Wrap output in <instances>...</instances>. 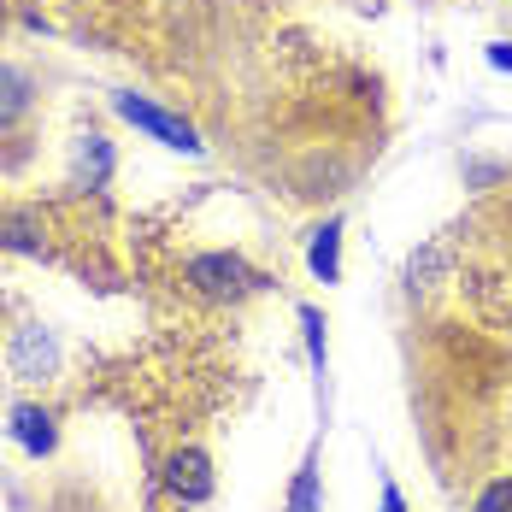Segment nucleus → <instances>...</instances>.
<instances>
[{
    "label": "nucleus",
    "instance_id": "f257e3e1",
    "mask_svg": "<svg viewBox=\"0 0 512 512\" xmlns=\"http://www.w3.org/2000/svg\"><path fill=\"white\" fill-rule=\"evenodd\" d=\"M189 283H195L201 295H218V301H236V295L265 289V277H259L242 254H195L189 259Z\"/></svg>",
    "mask_w": 512,
    "mask_h": 512
},
{
    "label": "nucleus",
    "instance_id": "f03ea898",
    "mask_svg": "<svg viewBox=\"0 0 512 512\" xmlns=\"http://www.w3.org/2000/svg\"><path fill=\"white\" fill-rule=\"evenodd\" d=\"M112 112H118V118H130L136 130H148L154 142L177 148V154H201V148H206L201 136H195V124H183L177 112H165V106L142 101V95H112Z\"/></svg>",
    "mask_w": 512,
    "mask_h": 512
},
{
    "label": "nucleus",
    "instance_id": "7ed1b4c3",
    "mask_svg": "<svg viewBox=\"0 0 512 512\" xmlns=\"http://www.w3.org/2000/svg\"><path fill=\"white\" fill-rule=\"evenodd\" d=\"M6 365H12V377L42 383V377H53V371H59V342H53L42 324H24V330L12 336V354H6Z\"/></svg>",
    "mask_w": 512,
    "mask_h": 512
},
{
    "label": "nucleus",
    "instance_id": "20e7f679",
    "mask_svg": "<svg viewBox=\"0 0 512 512\" xmlns=\"http://www.w3.org/2000/svg\"><path fill=\"white\" fill-rule=\"evenodd\" d=\"M165 483H171V495H183V501H206V495H212V465H206V454L183 448V454H171V465H165Z\"/></svg>",
    "mask_w": 512,
    "mask_h": 512
},
{
    "label": "nucleus",
    "instance_id": "39448f33",
    "mask_svg": "<svg viewBox=\"0 0 512 512\" xmlns=\"http://www.w3.org/2000/svg\"><path fill=\"white\" fill-rule=\"evenodd\" d=\"M307 265H312L318 283H336V277H342V218H324V224L312 230Z\"/></svg>",
    "mask_w": 512,
    "mask_h": 512
},
{
    "label": "nucleus",
    "instance_id": "423d86ee",
    "mask_svg": "<svg viewBox=\"0 0 512 512\" xmlns=\"http://www.w3.org/2000/svg\"><path fill=\"white\" fill-rule=\"evenodd\" d=\"M12 442L24 448V454H53V442H59V430H53V412L42 407H12Z\"/></svg>",
    "mask_w": 512,
    "mask_h": 512
},
{
    "label": "nucleus",
    "instance_id": "0eeeda50",
    "mask_svg": "<svg viewBox=\"0 0 512 512\" xmlns=\"http://www.w3.org/2000/svg\"><path fill=\"white\" fill-rule=\"evenodd\" d=\"M30 101H36V83L18 65H0V130H12L30 112Z\"/></svg>",
    "mask_w": 512,
    "mask_h": 512
},
{
    "label": "nucleus",
    "instance_id": "6e6552de",
    "mask_svg": "<svg viewBox=\"0 0 512 512\" xmlns=\"http://www.w3.org/2000/svg\"><path fill=\"white\" fill-rule=\"evenodd\" d=\"M77 171L89 177V189H101L106 177H112V142L89 130V136H83V148H77Z\"/></svg>",
    "mask_w": 512,
    "mask_h": 512
},
{
    "label": "nucleus",
    "instance_id": "1a4fd4ad",
    "mask_svg": "<svg viewBox=\"0 0 512 512\" xmlns=\"http://www.w3.org/2000/svg\"><path fill=\"white\" fill-rule=\"evenodd\" d=\"M0 248L12 254H42V230L30 218H0Z\"/></svg>",
    "mask_w": 512,
    "mask_h": 512
},
{
    "label": "nucleus",
    "instance_id": "9d476101",
    "mask_svg": "<svg viewBox=\"0 0 512 512\" xmlns=\"http://www.w3.org/2000/svg\"><path fill=\"white\" fill-rule=\"evenodd\" d=\"M289 512H318V465H301L295 471V489H289Z\"/></svg>",
    "mask_w": 512,
    "mask_h": 512
},
{
    "label": "nucleus",
    "instance_id": "9b49d317",
    "mask_svg": "<svg viewBox=\"0 0 512 512\" xmlns=\"http://www.w3.org/2000/svg\"><path fill=\"white\" fill-rule=\"evenodd\" d=\"M301 330H307V354H312V365L324 371V312H318V307H301Z\"/></svg>",
    "mask_w": 512,
    "mask_h": 512
},
{
    "label": "nucleus",
    "instance_id": "f8f14e48",
    "mask_svg": "<svg viewBox=\"0 0 512 512\" xmlns=\"http://www.w3.org/2000/svg\"><path fill=\"white\" fill-rule=\"evenodd\" d=\"M477 512H512V477H501V483H489V489L477 495Z\"/></svg>",
    "mask_w": 512,
    "mask_h": 512
},
{
    "label": "nucleus",
    "instance_id": "ddd939ff",
    "mask_svg": "<svg viewBox=\"0 0 512 512\" xmlns=\"http://www.w3.org/2000/svg\"><path fill=\"white\" fill-rule=\"evenodd\" d=\"M489 65L495 71H512V42H489Z\"/></svg>",
    "mask_w": 512,
    "mask_h": 512
},
{
    "label": "nucleus",
    "instance_id": "4468645a",
    "mask_svg": "<svg viewBox=\"0 0 512 512\" xmlns=\"http://www.w3.org/2000/svg\"><path fill=\"white\" fill-rule=\"evenodd\" d=\"M383 512H407V501H401V489H395V483H383Z\"/></svg>",
    "mask_w": 512,
    "mask_h": 512
},
{
    "label": "nucleus",
    "instance_id": "2eb2a0df",
    "mask_svg": "<svg viewBox=\"0 0 512 512\" xmlns=\"http://www.w3.org/2000/svg\"><path fill=\"white\" fill-rule=\"evenodd\" d=\"M0 12H6V6H0Z\"/></svg>",
    "mask_w": 512,
    "mask_h": 512
}]
</instances>
